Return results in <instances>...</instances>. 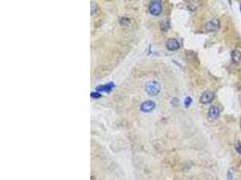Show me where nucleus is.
<instances>
[{"mask_svg": "<svg viewBox=\"0 0 241 180\" xmlns=\"http://www.w3.org/2000/svg\"><path fill=\"white\" fill-rule=\"evenodd\" d=\"M146 89L147 92L150 95H156L157 94H159L160 90H161V86L157 81H149L146 84Z\"/></svg>", "mask_w": 241, "mask_h": 180, "instance_id": "f257e3e1", "label": "nucleus"}, {"mask_svg": "<svg viewBox=\"0 0 241 180\" xmlns=\"http://www.w3.org/2000/svg\"><path fill=\"white\" fill-rule=\"evenodd\" d=\"M149 11H150V14L153 16H159L162 12L161 3L159 1H152L149 6Z\"/></svg>", "mask_w": 241, "mask_h": 180, "instance_id": "f03ea898", "label": "nucleus"}, {"mask_svg": "<svg viewBox=\"0 0 241 180\" xmlns=\"http://www.w3.org/2000/svg\"><path fill=\"white\" fill-rule=\"evenodd\" d=\"M155 103L152 100H147V101H145L144 103L141 104L140 106V109L142 112H145V113H150L151 111H153L155 109Z\"/></svg>", "mask_w": 241, "mask_h": 180, "instance_id": "7ed1b4c3", "label": "nucleus"}, {"mask_svg": "<svg viewBox=\"0 0 241 180\" xmlns=\"http://www.w3.org/2000/svg\"><path fill=\"white\" fill-rule=\"evenodd\" d=\"M214 99V94L211 91H206L200 96V103L201 104H210L212 102V100Z\"/></svg>", "mask_w": 241, "mask_h": 180, "instance_id": "20e7f679", "label": "nucleus"}, {"mask_svg": "<svg viewBox=\"0 0 241 180\" xmlns=\"http://www.w3.org/2000/svg\"><path fill=\"white\" fill-rule=\"evenodd\" d=\"M219 22L217 19H214L208 22L205 25V28L208 32H215L219 29Z\"/></svg>", "mask_w": 241, "mask_h": 180, "instance_id": "39448f33", "label": "nucleus"}, {"mask_svg": "<svg viewBox=\"0 0 241 180\" xmlns=\"http://www.w3.org/2000/svg\"><path fill=\"white\" fill-rule=\"evenodd\" d=\"M166 48L169 51H175L180 48V43L176 39H169L166 43Z\"/></svg>", "mask_w": 241, "mask_h": 180, "instance_id": "423d86ee", "label": "nucleus"}, {"mask_svg": "<svg viewBox=\"0 0 241 180\" xmlns=\"http://www.w3.org/2000/svg\"><path fill=\"white\" fill-rule=\"evenodd\" d=\"M219 113H220V110H219V108L218 106L213 105V106H211V107L209 109L208 115H209V117H210V119L215 120V119H217V118L219 116Z\"/></svg>", "mask_w": 241, "mask_h": 180, "instance_id": "0eeeda50", "label": "nucleus"}, {"mask_svg": "<svg viewBox=\"0 0 241 180\" xmlns=\"http://www.w3.org/2000/svg\"><path fill=\"white\" fill-rule=\"evenodd\" d=\"M232 60L235 63H239L241 60V52L239 50H235L232 52Z\"/></svg>", "mask_w": 241, "mask_h": 180, "instance_id": "6e6552de", "label": "nucleus"}, {"mask_svg": "<svg viewBox=\"0 0 241 180\" xmlns=\"http://www.w3.org/2000/svg\"><path fill=\"white\" fill-rule=\"evenodd\" d=\"M112 85H105V86H98L97 87V90L98 91H109V90H111L112 88Z\"/></svg>", "mask_w": 241, "mask_h": 180, "instance_id": "1a4fd4ad", "label": "nucleus"}, {"mask_svg": "<svg viewBox=\"0 0 241 180\" xmlns=\"http://www.w3.org/2000/svg\"><path fill=\"white\" fill-rule=\"evenodd\" d=\"M191 103H192V99H191V97L187 96V97H186V99H185V101H184V104H185V106H186V107H189Z\"/></svg>", "mask_w": 241, "mask_h": 180, "instance_id": "9d476101", "label": "nucleus"}, {"mask_svg": "<svg viewBox=\"0 0 241 180\" xmlns=\"http://www.w3.org/2000/svg\"><path fill=\"white\" fill-rule=\"evenodd\" d=\"M236 150H237V151H238L239 154H241V142L236 146Z\"/></svg>", "mask_w": 241, "mask_h": 180, "instance_id": "9b49d317", "label": "nucleus"}, {"mask_svg": "<svg viewBox=\"0 0 241 180\" xmlns=\"http://www.w3.org/2000/svg\"><path fill=\"white\" fill-rule=\"evenodd\" d=\"M91 95H92V96H96V98H98V97H100V95L98 94V93H92V94H91Z\"/></svg>", "mask_w": 241, "mask_h": 180, "instance_id": "f8f14e48", "label": "nucleus"}, {"mask_svg": "<svg viewBox=\"0 0 241 180\" xmlns=\"http://www.w3.org/2000/svg\"><path fill=\"white\" fill-rule=\"evenodd\" d=\"M240 128H241V121H240Z\"/></svg>", "mask_w": 241, "mask_h": 180, "instance_id": "ddd939ff", "label": "nucleus"}, {"mask_svg": "<svg viewBox=\"0 0 241 180\" xmlns=\"http://www.w3.org/2000/svg\"><path fill=\"white\" fill-rule=\"evenodd\" d=\"M240 9H241V7H240Z\"/></svg>", "mask_w": 241, "mask_h": 180, "instance_id": "4468645a", "label": "nucleus"}]
</instances>
